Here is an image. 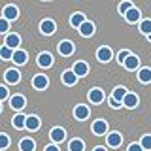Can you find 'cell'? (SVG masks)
Listing matches in <instances>:
<instances>
[{"label":"cell","instance_id":"21","mask_svg":"<svg viewBox=\"0 0 151 151\" xmlns=\"http://www.w3.org/2000/svg\"><path fill=\"white\" fill-rule=\"evenodd\" d=\"M140 17H142L140 9H138V8H134V6H132L129 12L125 13V19H127L129 23H140Z\"/></svg>","mask_w":151,"mask_h":151},{"label":"cell","instance_id":"1","mask_svg":"<svg viewBox=\"0 0 151 151\" xmlns=\"http://www.w3.org/2000/svg\"><path fill=\"white\" fill-rule=\"evenodd\" d=\"M55 30H57V25H55L53 19H44V21L40 23V32L42 34L51 36V34H55Z\"/></svg>","mask_w":151,"mask_h":151},{"label":"cell","instance_id":"9","mask_svg":"<svg viewBox=\"0 0 151 151\" xmlns=\"http://www.w3.org/2000/svg\"><path fill=\"white\" fill-rule=\"evenodd\" d=\"M74 51H76V47H74V44L70 40H63L59 44V53L63 55V57H70Z\"/></svg>","mask_w":151,"mask_h":151},{"label":"cell","instance_id":"22","mask_svg":"<svg viewBox=\"0 0 151 151\" xmlns=\"http://www.w3.org/2000/svg\"><path fill=\"white\" fill-rule=\"evenodd\" d=\"M63 83L70 85V87L78 83V76L74 74V70H64V72H63Z\"/></svg>","mask_w":151,"mask_h":151},{"label":"cell","instance_id":"39","mask_svg":"<svg viewBox=\"0 0 151 151\" xmlns=\"http://www.w3.org/2000/svg\"><path fill=\"white\" fill-rule=\"evenodd\" d=\"M44 151H60V149L57 147V144H49V145H45Z\"/></svg>","mask_w":151,"mask_h":151},{"label":"cell","instance_id":"14","mask_svg":"<svg viewBox=\"0 0 151 151\" xmlns=\"http://www.w3.org/2000/svg\"><path fill=\"white\" fill-rule=\"evenodd\" d=\"M111 57H113V51L110 47H100V49L96 51V59L100 60V63H110Z\"/></svg>","mask_w":151,"mask_h":151},{"label":"cell","instance_id":"34","mask_svg":"<svg viewBox=\"0 0 151 151\" xmlns=\"http://www.w3.org/2000/svg\"><path fill=\"white\" fill-rule=\"evenodd\" d=\"M9 30V21L4 17H0V34H6V32Z\"/></svg>","mask_w":151,"mask_h":151},{"label":"cell","instance_id":"15","mask_svg":"<svg viewBox=\"0 0 151 151\" xmlns=\"http://www.w3.org/2000/svg\"><path fill=\"white\" fill-rule=\"evenodd\" d=\"M123 66H125L127 70H138V68H140V59H138L136 55H132V53H130V55L125 59Z\"/></svg>","mask_w":151,"mask_h":151},{"label":"cell","instance_id":"36","mask_svg":"<svg viewBox=\"0 0 151 151\" xmlns=\"http://www.w3.org/2000/svg\"><path fill=\"white\" fill-rule=\"evenodd\" d=\"M129 55H130V51L123 49V51H119V55H117V60H119V63L123 64V63H125V59H127V57H129Z\"/></svg>","mask_w":151,"mask_h":151},{"label":"cell","instance_id":"11","mask_svg":"<svg viewBox=\"0 0 151 151\" xmlns=\"http://www.w3.org/2000/svg\"><path fill=\"white\" fill-rule=\"evenodd\" d=\"M106 142H108V147H119L123 144V136L119 132H110V134L106 136Z\"/></svg>","mask_w":151,"mask_h":151},{"label":"cell","instance_id":"3","mask_svg":"<svg viewBox=\"0 0 151 151\" xmlns=\"http://www.w3.org/2000/svg\"><path fill=\"white\" fill-rule=\"evenodd\" d=\"M91 130H93V134H96V136H104V134H108V123L104 119H96L93 123Z\"/></svg>","mask_w":151,"mask_h":151},{"label":"cell","instance_id":"12","mask_svg":"<svg viewBox=\"0 0 151 151\" xmlns=\"http://www.w3.org/2000/svg\"><path fill=\"white\" fill-rule=\"evenodd\" d=\"M38 66H42V68H49V66H53V55L51 53H40L38 55Z\"/></svg>","mask_w":151,"mask_h":151},{"label":"cell","instance_id":"42","mask_svg":"<svg viewBox=\"0 0 151 151\" xmlns=\"http://www.w3.org/2000/svg\"><path fill=\"white\" fill-rule=\"evenodd\" d=\"M0 111H2V102H0Z\"/></svg>","mask_w":151,"mask_h":151},{"label":"cell","instance_id":"13","mask_svg":"<svg viewBox=\"0 0 151 151\" xmlns=\"http://www.w3.org/2000/svg\"><path fill=\"white\" fill-rule=\"evenodd\" d=\"M138 94H134V93H127L125 94V98H123V106L125 108H129V110H132V108H136L138 106Z\"/></svg>","mask_w":151,"mask_h":151},{"label":"cell","instance_id":"33","mask_svg":"<svg viewBox=\"0 0 151 151\" xmlns=\"http://www.w3.org/2000/svg\"><path fill=\"white\" fill-rule=\"evenodd\" d=\"M130 8H132V2H130V0H125V2L119 4V13H121V15H125Z\"/></svg>","mask_w":151,"mask_h":151},{"label":"cell","instance_id":"16","mask_svg":"<svg viewBox=\"0 0 151 151\" xmlns=\"http://www.w3.org/2000/svg\"><path fill=\"white\" fill-rule=\"evenodd\" d=\"M4 45L12 47V49H19V45H21V36H19V34H12V32H9V34L6 36Z\"/></svg>","mask_w":151,"mask_h":151},{"label":"cell","instance_id":"25","mask_svg":"<svg viewBox=\"0 0 151 151\" xmlns=\"http://www.w3.org/2000/svg\"><path fill=\"white\" fill-rule=\"evenodd\" d=\"M138 81L151 83V68H138Z\"/></svg>","mask_w":151,"mask_h":151},{"label":"cell","instance_id":"24","mask_svg":"<svg viewBox=\"0 0 151 151\" xmlns=\"http://www.w3.org/2000/svg\"><path fill=\"white\" fill-rule=\"evenodd\" d=\"M25 121H27V115H25V113H17V115L12 119V125H13V129H17V130L25 129Z\"/></svg>","mask_w":151,"mask_h":151},{"label":"cell","instance_id":"27","mask_svg":"<svg viewBox=\"0 0 151 151\" xmlns=\"http://www.w3.org/2000/svg\"><path fill=\"white\" fill-rule=\"evenodd\" d=\"M83 149H85L83 140H79V138L70 140V144H68V151H83Z\"/></svg>","mask_w":151,"mask_h":151},{"label":"cell","instance_id":"40","mask_svg":"<svg viewBox=\"0 0 151 151\" xmlns=\"http://www.w3.org/2000/svg\"><path fill=\"white\" fill-rule=\"evenodd\" d=\"M93 151H108V149H106V147H102V145H98V147H94Z\"/></svg>","mask_w":151,"mask_h":151},{"label":"cell","instance_id":"35","mask_svg":"<svg viewBox=\"0 0 151 151\" xmlns=\"http://www.w3.org/2000/svg\"><path fill=\"white\" fill-rule=\"evenodd\" d=\"M9 96V91H8V87H4V85H0V102H4L6 98Z\"/></svg>","mask_w":151,"mask_h":151},{"label":"cell","instance_id":"28","mask_svg":"<svg viewBox=\"0 0 151 151\" xmlns=\"http://www.w3.org/2000/svg\"><path fill=\"white\" fill-rule=\"evenodd\" d=\"M125 94H127V89H125V87H115V89H113L111 98H115L117 102L123 104V98H125Z\"/></svg>","mask_w":151,"mask_h":151},{"label":"cell","instance_id":"8","mask_svg":"<svg viewBox=\"0 0 151 151\" xmlns=\"http://www.w3.org/2000/svg\"><path fill=\"white\" fill-rule=\"evenodd\" d=\"M12 60L15 64H27V60H28V53L25 49H13V55H12Z\"/></svg>","mask_w":151,"mask_h":151},{"label":"cell","instance_id":"7","mask_svg":"<svg viewBox=\"0 0 151 151\" xmlns=\"http://www.w3.org/2000/svg\"><path fill=\"white\" fill-rule=\"evenodd\" d=\"M2 17L8 19V21H15V19L19 17V9H17V6H13V4L6 6V8L2 9Z\"/></svg>","mask_w":151,"mask_h":151},{"label":"cell","instance_id":"26","mask_svg":"<svg viewBox=\"0 0 151 151\" xmlns=\"http://www.w3.org/2000/svg\"><path fill=\"white\" fill-rule=\"evenodd\" d=\"M85 21H87V19H85V15H83V13H74V15L72 17H70V25H72L74 28H79V25H81V23H85Z\"/></svg>","mask_w":151,"mask_h":151},{"label":"cell","instance_id":"18","mask_svg":"<svg viewBox=\"0 0 151 151\" xmlns=\"http://www.w3.org/2000/svg\"><path fill=\"white\" fill-rule=\"evenodd\" d=\"M104 100V91L102 89H98V87H94L89 91V102H93V104H100Z\"/></svg>","mask_w":151,"mask_h":151},{"label":"cell","instance_id":"23","mask_svg":"<svg viewBox=\"0 0 151 151\" xmlns=\"http://www.w3.org/2000/svg\"><path fill=\"white\" fill-rule=\"evenodd\" d=\"M36 147V142L32 138H23L19 142V151H34Z\"/></svg>","mask_w":151,"mask_h":151},{"label":"cell","instance_id":"10","mask_svg":"<svg viewBox=\"0 0 151 151\" xmlns=\"http://www.w3.org/2000/svg\"><path fill=\"white\" fill-rule=\"evenodd\" d=\"M89 113H91V111H89V108L85 106V104H78V106L74 108V117L78 121H85L89 117Z\"/></svg>","mask_w":151,"mask_h":151},{"label":"cell","instance_id":"38","mask_svg":"<svg viewBox=\"0 0 151 151\" xmlns=\"http://www.w3.org/2000/svg\"><path fill=\"white\" fill-rule=\"evenodd\" d=\"M127 151H144V149H142V145H140V144H130Z\"/></svg>","mask_w":151,"mask_h":151},{"label":"cell","instance_id":"4","mask_svg":"<svg viewBox=\"0 0 151 151\" xmlns=\"http://www.w3.org/2000/svg\"><path fill=\"white\" fill-rule=\"evenodd\" d=\"M9 106L13 108V110H17V111H21L23 108L27 106V98L23 96V94H13L12 98H9Z\"/></svg>","mask_w":151,"mask_h":151},{"label":"cell","instance_id":"37","mask_svg":"<svg viewBox=\"0 0 151 151\" xmlns=\"http://www.w3.org/2000/svg\"><path fill=\"white\" fill-rule=\"evenodd\" d=\"M108 102H110V106H111V108H115V110H119V108L123 106V104H121V102H117V100H115V98H111V96H110V98H108Z\"/></svg>","mask_w":151,"mask_h":151},{"label":"cell","instance_id":"31","mask_svg":"<svg viewBox=\"0 0 151 151\" xmlns=\"http://www.w3.org/2000/svg\"><path fill=\"white\" fill-rule=\"evenodd\" d=\"M140 145H142V149H144V151H149V149H151V134H145V136H142V140H140Z\"/></svg>","mask_w":151,"mask_h":151},{"label":"cell","instance_id":"5","mask_svg":"<svg viewBox=\"0 0 151 151\" xmlns=\"http://www.w3.org/2000/svg\"><path fill=\"white\" fill-rule=\"evenodd\" d=\"M40 127H42V121H40L38 115H27V121H25V129L27 130L34 132V130L40 129Z\"/></svg>","mask_w":151,"mask_h":151},{"label":"cell","instance_id":"19","mask_svg":"<svg viewBox=\"0 0 151 151\" xmlns=\"http://www.w3.org/2000/svg\"><path fill=\"white\" fill-rule=\"evenodd\" d=\"M79 34L85 36V38L93 36V34H94V23H91V21L81 23V25H79Z\"/></svg>","mask_w":151,"mask_h":151},{"label":"cell","instance_id":"32","mask_svg":"<svg viewBox=\"0 0 151 151\" xmlns=\"http://www.w3.org/2000/svg\"><path fill=\"white\" fill-rule=\"evenodd\" d=\"M9 144H12V140H9L8 134H4V132H0V149H8Z\"/></svg>","mask_w":151,"mask_h":151},{"label":"cell","instance_id":"29","mask_svg":"<svg viewBox=\"0 0 151 151\" xmlns=\"http://www.w3.org/2000/svg\"><path fill=\"white\" fill-rule=\"evenodd\" d=\"M12 55H13L12 47H8V45L0 47V59H2V60H9V59H12Z\"/></svg>","mask_w":151,"mask_h":151},{"label":"cell","instance_id":"17","mask_svg":"<svg viewBox=\"0 0 151 151\" xmlns=\"http://www.w3.org/2000/svg\"><path fill=\"white\" fill-rule=\"evenodd\" d=\"M74 74L78 76V78H83V76H87L89 74V64L87 63H83V60H78V63L74 64Z\"/></svg>","mask_w":151,"mask_h":151},{"label":"cell","instance_id":"6","mask_svg":"<svg viewBox=\"0 0 151 151\" xmlns=\"http://www.w3.org/2000/svg\"><path fill=\"white\" fill-rule=\"evenodd\" d=\"M4 79H6L9 85H17L21 81V74H19V70H15V68H9V70H6V74H4Z\"/></svg>","mask_w":151,"mask_h":151},{"label":"cell","instance_id":"2","mask_svg":"<svg viewBox=\"0 0 151 151\" xmlns=\"http://www.w3.org/2000/svg\"><path fill=\"white\" fill-rule=\"evenodd\" d=\"M47 85H49V79H47L45 74H36L34 78H32V87L38 89V91H44V89H47Z\"/></svg>","mask_w":151,"mask_h":151},{"label":"cell","instance_id":"20","mask_svg":"<svg viewBox=\"0 0 151 151\" xmlns=\"http://www.w3.org/2000/svg\"><path fill=\"white\" fill-rule=\"evenodd\" d=\"M49 138L53 140L55 144H59V142H64V138H66V132H64V129H60V127H55V129L49 132Z\"/></svg>","mask_w":151,"mask_h":151},{"label":"cell","instance_id":"30","mask_svg":"<svg viewBox=\"0 0 151 151\" xmlns=\"http://www.w3.org/2000/svg\"><path fill=\"white\" fill-rule=\"evenodd\" d=\"M140 32L142 34H151V19H144V21H140Z\"/></svg>","mask_w":151,"mask_h":151},{"label":"cell","instance_id":"41","mask_svg":"<svg viewBox=\"0 0 151 151\" xmlns=\"http://www.w3.org/2000/svg\"><path fill=\"white\" fill-rule=\"evenodd\" d=\"M147 40H149V42H151V34H147Z\"/></svg>","mask_w":151,"mask_h":151}]
</instances>
